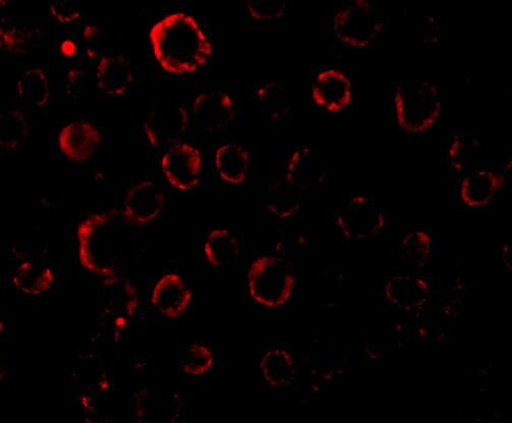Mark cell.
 I'll list each match as a JSON object with an SVG mask.
<instances>
[{
  "label": "cell",
  "mask_w": 512,
  "mask_h": 423,
  "mask_svg": "<svg viewBox=\"0 0 512 423\" xmlns=\"http://www.w3.org/2000/svg\"><path fill=\"white\" fill-rule=\"evenodd\" d=\"M135 227L122 211L88 216L77 230L78 255L83 268L106 278L126 272L135 257Z\"/></svg>",
  "instance_id": "cell-1"
},
{
  "label": "cell",
  "mask_w": 512,
  "mask_h": 423,
  "mask_svg": "<svg viewBox=\"0 0 512 423\" xmlns=\"http://www.w3.org/2000/svg\"><path fill=\"white\" fill-rule=\"evenodd\" d=\"M149 39L157 62L168 73H193L212 55L207 34L199 22L185 12L162 17L150 29Z\"/></svg>",
  "instance_id": "cell-2"
},
{
  "label": "cell",
  "mask_w": 512,
  "mask_h": 423,
  "mask_svg": "<svg viewBox=\"0 0 512 423\" xmlns=\"http://www.w3.org/2000/svg\"><path fill=\"white\" fill-rule=\"evenodd\" d=\"M392 101L396 123L407 133L420 134L430 130L440 115L438 89L427 80L396 83L392 90Z\"/></svg>",
  "instance_id": "cell-3"
},
{
  "label": "cell",
  "mask_w": 512,
  "mask_h": 423,
  "mask_svg": "<svg viewBox=\"0 0 512 423\" xmlns=\"http://www.w3.org/2000/svg\"><path fill=\"white\" fill-rule=\"evenodd\" d=\"M385 31L383 14L373 3L354 0L333 17V32L350 47H367L378 42Z\"/></svg>",
  "instance_id": "cell-4"
},
{
  "label": "cell",
  "mask_w": 512,
  "mask_h": 423,
  "mask_svg": "<svg viewBox=\"0 0 512 423\" xmlns=\"http://www.w3.org/2000/svg\"><path fill=\"white\" fill-rule=\"evenodd\" d=\"M295 276L290 265L280 258L262 256L257 258L248 272V287L258 304L276 308L290 298Z\"/></svg>",
  "instance_id": "cell-5"
},
{
  "label": "cell",
  "mask_w": 512,
  "mask_h": 423,
  "mask_svg": "<svg viewBox=\"0 0 512 423\" xmlns=\"http://www.w3.org/2000/svg\"><path fill=\"white\" fill-rule=\"evenodd\" d=\"M189 122L187 109L179 103L168 101L150 110L144 123V133L152 146L170 147L182 142L187 135Z\"/></svg>",
  "instance_id": "cell-6"
},
{
  "label": "cell",
  "mask_w": 512,
  "mask_h": 423,
  "mask_svg": "<svg viewBox=\"0 0 512 423\" xmlns=\"http://www.w3.org/2000/svg\"><path fill=\"white\" fill-rule=\"evenodd\" d=\"M161 170L170 186L181 192L191 191L202 178V154L193 144L182 141L164 152Z\"/></svg>",
  "instance_id": "cell-7"
},
{
  "label": "cell",
  "mask_w": 512,
  "mask_h": 423,
  "mask_svg": "<svg viewBox=\"0 0 512 423\" xmlns=\"http://www.w3.org/2000/svg\"><path fill=\"white\" fill-rule=\"evenodd\" d=\"M192 116L195 125L206 133H216L231 125L236 116V104L229 93L206 90L193 101Z\"/></svg>",
  "instance_id": "cell-8"
},
{
  "label": "cell",
  "mask_w": 512,
  "mask_h": 423,
  "mask_svg": "<svg viewBox=\"0 0 512 423\" xmlns=\"http://www.w3.org/2000/svg\"><path fill=\"white\" fill-rule=\"evenodd\" d=\"M311 94L317 107L327 112L337 113L351 104L353 86L343 71L326 68L315 75Z\"/></svg>",
  "instance_id": "cell-9"
},
{
  "label": "cell",
  "mask_w": 512,
  "mask_h": 423,
  "mask_svg": "<svg viewBox=\"0 0 512 423\" xmlns=\"http://www.w3.org/2000/svg\"><path fill=\"white\" fill-rule=\"evenodd\" d=\"M164 207L162 188L152 180L133 185L123 202V215L136 226H145L156 220Z\"/></svg>",
  "instance_id": "cell-10"
},
{
  "label": "cell",
  "mask_w": 512,
  "mask_h": 423,
  "mask_svg": "<svg viewBox=\"0 0 512 423\" xmlns=\"http://www.w3.org/2000/svg\"><path fill=\"white\" fill-rule=\"evenodd\" d=\"M192 290L177 273L164 274L157 280L151 292V304L161 315L176 319L189 308Z\"/></svg>",
  "instance_id": "cell-11"
},
{
  "label": "cell",
  "mask_w": 512,
  "mask_h": 423,
  "mask_svg": "<svg viewBox=\"0 0 512 423\" xmlns=\"http://www.w3.org/2000/svg\"><path fill=\"white\" fill-rule=\"evenodd\" d=\"M337 223L346 236L360 239L372 235L381 226L382 217L370 199L354 197L338 213Z\"/></svg>",
  "instance_id": "cell-12"
},
{
  "label": "cell",
  "mask_w": 512,
  "mask_h": 423,
  "mask_svg": "<svg viewBox=\"0 0 512 423\" xmlns=\"http://www.w3.org/2000/svg\"><path fill=\"white\" fill-rule=\"evenodd\" d=\"M100 130L88 120H76L60 132L58 144L66 158L76 162L90 159L102 142Z\"/></svg>",
  "instance_id": "cell-13"
},
{
  "label": "cell",
  "mask_w": 512,
  "mask_h": 423,
  "mask_svg": "<svg viewBox=\"0 0 512 423\" xmlns=\"http://www.w3.org/2000/svg\"><path fill=\"white\" fill-rule=\"evenodd\" d=\"M133 81L130 57L123 52H110L100 57L96 66L97 88L111 96L126 94Z\"/></svg>",
  "instance_id": "cell-14"
},
{
  "label": "cell",
  "mask_w": 512,
  "mask_h": 423,
  "mask_svg": "<svg viewBox=\"0 0 512 423\" xmlns=\"http://www.w3.org/2000/svg\"><path fill=\"white\" fill-rule=\"evenodd\" d=\"M502 184L503 177L496 170L483 168L472 171L461 181L462 202L471 208L485 207L497 197Z\"/></svg>",
  "instance_id": "cell-15"
},
{
  "label": "cell",
  "mask_w": 512,
  "mask_h": 423,
  "mask_svg": "<svg viewBox=\"0 0 512 423\" xmlns=\"http://www.w3.org/2000/svg\"><path fill=\"white\" fill-rule=\"evenodd\" d=\"M103 292L106 309L117 326L127 325L139 306L136 288L127 279L116 276L104 280Z\"/></svg>",
  "instance_id": "cell-16"
},
{
  "label": "cell",
  "mask_w": 512,
  "mask_h": 423,
  "mask_svg": "<svg viewBox=\"0 0 512 423\" xmlns=\"http://www.w3.org/2000/svg\"><path fill=\"white\" fill-rule=\"evenodd\" d=\"M287 178L298 188L322 186L326 180L328 167L311 148H298L288 158Z\"/></svg>",
  "instance_id": "cell-17"
},
{
  "label": "cell",
  "mask_w": 512,
  "mask_h": 423,
  "mask_svg": "<svg viewBox=\"0 0 512 423\" xmlns=\"http://www.w3.org/2000/svg\"><path fill=\"white\" fill-rule=\"evenodd\" d=\"M214 164L218 174L226 183L241 185L249 171L250 154L241 145L227 143L215 151Z\"/></svg>",
  "instance_id": "cell-18"
},
{
  "label": "cell",
  "mask_w": 512,
  "mask_h": 423,
  "mask_svg": "<svg viewBox=\"0 0 512 423\" xmlns=\"http://www.w3.org/2000/svg\"><path fill=\"white\" fill-rule=\"evenodd\" d=\"M242 247L238 236L226 228L211 230L204 244L207 262L213 267H226L240 257Z\"/></svg>",
  "instance_id": "cell-19"
},
{
  "label": "cell",
  "mask_w": 512,
  "mask_h": 423,
  "mask_svg": "<svg viewBox=\"0 0 512 423\" xmlns=\"http://www.w3.org/2000/svg\"><path fill=\"white\" fill-rule=\"evenodd\" d=\"M56 281L55 271L48 265L27 261L21 264L13 277L15 286L29 295L48 291Z\"/></svg>",
  "instance_id": "cell-20"
},
{
  "label": "cell",
  "mask_w": 512,
  "mask_h": 423,
  "mask_svg": "<svg viewBox=\"0 0 512 423\" xmlns=\"http://www.w3.org/2000/svg\"><path fill=\"white\" fill-rule=\"evenodd\" d=\"M265 206L278 218H287L296 213L300 198L298 187L287 179H278L271 183L265 192Z\"/></svg>",
  "instance_id": "cell-21"
},
{
  "label": "cell",
  "mask_w": 512,
  "mask_h": 423,
  "mask_svg": "<svg viewBox=\"0 0 512 423\" xmlns=\"http://www.w3.org/2000/svg\"><path fill=\"white\" fill-rule=\"evenodd\" d=\"M261 369L265 380L274 387L290 385L295 376L293 358L282 348L267 350L261 359Z\"/></svg>",
  "instance_id": "cell-22"
},
{
  "label": "cell",
  "mask_w": 512,
  "mask_h": 423,
  "mask_svg": "<svg viewBox=\"0 0 512 423\" xmlns=\"http://www.w3.org/2000/svg\"><path fill=\"white\" fill-rule=\"evenodd\" d=\"M29 126L19 109H9L0 116V146L7 152L19 150L27 141Z\"/></svg>",
  "instance_id": "cell-23"
},
{
  "label": "cell",
  "mask_w": 512,
  "mask_h": 423,
  "mask_svg": "<svg viewBox=\"0 0 512 423\" xmlns=\"http://www.w3.org/2000/svg\"><path fill=\"white\" fill-rule=\"evenodd\" d=\"M18 93L38 107L47 104L50 96L48 76L40 68H30L18 81Z\"/></svg>",
  "instance_id": "cell-24"
},
{
  "label": "cell",
  "mask_w": 512,
  "mask_h": 423,
  "mask_svg": "<svg viewBox=\"0 0 512 423\" xmlns=\"http://www.w3.org/2000/svg\"><path fill=\"white\" fill-rule=\"evenodd\" d=\"M253 99L262 111L269 117L283 114L290 107L286 105L287 99L281 85L272 82H260L252 88Z\"/></svg>",
  "instance_id": "cell-25"
},
{
  "label": "cell",
  "mask_w": 512,
  "mask_h": 423,
  "mask_svg": "<svg viewBox=\"0 0 512 423\" xmlns=\"http://www.w3.org/2000/svg\"><path fill=\"white\" fill-rule=\"evenodd\" d=\"M212 351L199 342H188L181 350L180 366L184 373L200 376L209 371L213 365Z\"/></svg>",
  "instance_id": "cell-26"
},
{
  "label": "cell",
  "mask_w": 512,
  "mask_h": 423,
  "mask_svg": "<svg viewBox=\"0 0 512 423\" xmlns=\"http://www.w3.org/2000/svg\"><path fill=\"white\" fill-rule=\"evenodd\" d=\"M96 83V71L85 63H79L69 68L67 73V84L69 94L75 98L86 96L92 89L93 83Z\"/></svg>",
  "instance_id": "cell-27"
},
{
  "label": "cell",
  "mask_w": 512,
  "mask_h": 423,
  "mask_svg": "<svg viewBox=\"0 0 512 423\" xmlns=\"http://www.w3.org/2000/svg\"><path fill=\"white\" fill-rule=\"evenodd\" d=\"M247 6L251 18L259 22L275 23L286 14V4L280 0H250Z\"/></svg>",
  "instance_id": "cell-28"
},
{
  "label": "cell",
  "mask_w": 512,
  "mask_h": 423,
  "mask_svg": "<svg viewBox=\"0 0 512 423\" xmlns=\"http://www.w3.org/2000/svg\"><path fill=\"white\" fill-rule=\"evenodd\" d=\"M50 12L62 24H71L80 19L82 5L77 0H52Z\"/></svg>",
  "instance_id": "cell-29"
},
{
  "label": "cell",
  "mask_w": 512,
  "mask_h": 423,
  "mask_svg": "<svg viewBox=\"0 0 512 423\" xmlns=\"http://www.w3.org/2000/svg\"><path fill=\"white\" fill-rule=\"evenodd\" d=\"M0 37H2V47L6 49H15L22 40L19 27L12 20L5 18L0 28Z\"/></svg>",
  "instance_id": "cell-30"
}]
</instances>
